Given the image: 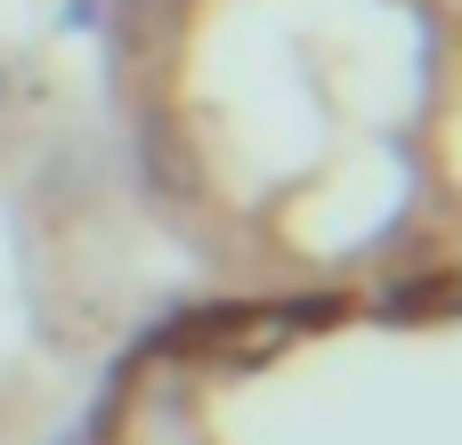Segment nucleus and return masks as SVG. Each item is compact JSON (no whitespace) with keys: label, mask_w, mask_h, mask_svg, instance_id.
<instances>
[{"label":"nucleus","mask_w":462,"mask_h":445,"mask_svg":"<svg viewBox=\"0 0 462 445\" xmlns=\"http://www.w3.org/2000/svg\"><path fill=\"white\" fill-rule=\"evenodd\" d=\"M0 97H8V65H0Z\"/></svg>","instance_id":"obj_3"},{"label":"nucleus","mask_w":462,"mask_h":445,"mask_svg":"<svg viewBox=\"0 0 462 445\" xmlns=\"http://www.w3.org/2000/svg\"><path fill=\"white\" fill-rule=\"evenodd\" d=\"M138 162H146V186H154V195L195 203L203 170H195V154H187V138H179V122H171V114H146V122H138Z\"/></svg>","instance_id":"obj_1"},{"label":"nucleus","mask_w":462,"mask_h":445,"mask_svg":"<svg viewBox=\"0 0 462 445\" xmlns=\"http://www.w3.org/2000/svg\"><path fill=\"white\" fill-rule=\"evenodd\" d=\"M179 8H187V0H122V32L138 41V32H154L162 16H179Z\"/></svg>","instance_id":"obj_2"}]
</instances>
